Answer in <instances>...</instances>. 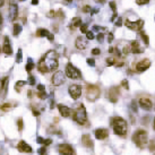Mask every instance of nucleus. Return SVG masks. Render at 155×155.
Listing matches in <instances>:
<instances>
[{
  "label": "nucleus",
  "mask_w": 155,
  "mask_h": 155,
  "mask_svg": "<svg viewBox=\"0 0 155 155\" xmlns=\"http://www.w3.org/2000/svg\"><path fill=\"white\" fill-rule=\"evenodd\" d=\"M113 39H114V38H113V34H112V33H110V34H109V39H108V41L110 42V43H111L112 41H113Z\"/></svg>",
  "instance_id": "obj_47"
},
{
  "label": "nucleus",
  "mask_w": 155,
  "mask_h": 155,
  "mask_svg": "<svg viewBox=\"0 0 155 155\" xmlns=\"http://www.w3.org/2000/svg\"><path fill=\"white\" fill-rule=\"evenodd\" d=\"M121 24H122L121 18H118V21H117V23H116V26H121Z\"/></svg>",
  "instance_id": "obj_48"
},
{
  "label": "nucleus",
  "mask_w": 155,
  "mask_h": 155,
  "mask_svg": "<svg viewBox=\"0 0 155 155\" xmlns=\"http://www.w3.org/2000/svg\"><path fill=\"white\" fill-rule=\"evenodd\" d=\"M2 52L7 56H10L13 53V49H12V44L9 42V39L6 36L4 39V45H2Z\"/></svg>",
  "instance_id": "obj_14"
},
{
  "label": "nucleus",
  "mask_w": 155,
  "mask_h": 155,
  "mask_svg": "<svg viewBox=\"0 0 155 155\" xmlns=\"http://www.w3.org/2000/svg\"><path fill=\"white\" fill-rule=\"evenodd\" d=\"M140 38L143 39L144 43L146 44V45H148V43H150V40H148V36L146 35V33H145V32H140Z\"/></svg>",
  "instance_id": "obj_26"
},
{
  "label": "nucleus",
  "mask_w": 155,
  "mask_h": 155,
  "mask_svg": "<svg viewBox=\"0 0 155 155\" xmlns=\"http://www.w3.org/2000/svg\"><path fill=\"white\" fill-rule=\"evenodd\" d=\"M100 94V88L95 85H88L86 87V97L88 101H95V100L99 99Z\"/></svg>",
  "instance_id": "obj_5"
},
{
  "label": "nucleus",
  "mask_w": 155,
  "mask_h": 155,
  "mask_svg": "<svg viewBox=\"0 0 155 155\" xmlns=\"http://www.w3.org/2000/svg\"><path fill=\"white\" fill-rule=\"evenodd\" d=\"M49 35H50V32L45 28H39L36 31V36H39V38H48Z\"/></svg>",
  "instance_id": "obj_22"
},
{
  "label": "nucleus",
  "mask_w": 155,
  "mask_h": 155,
  "mask_svg": "<svg viewBox=\"0 0 155 155\" xmlns=\"http://www.w3.org/2000/svg\"><path fill=\"white\" fill-rule=\"evenodd\" d=\"M147 131L144 129H138L135 131V134H134L133 136V140L134 143L137 145V146L139 147H144L145 145L147 144Z\"/></svg>",
  "instance_id": "obj_4"
},
{
  "label": "nucleus",
  "mask_w": 155,
  "mask_h": 155,
  "mask_svg": "<svg viewBox=\"0 0 155 155\" xmlns=\"http://www.w3.org/2000/svg\"><path fill=\"white\" fill-rule=\"evenodd\" d=\"M7 86H8V77H5L1 81V88L4 91H7Z\"/></svg>",
  "instance_id": "obj_27"
},
{
  "label": "nucleus",
  "mask_w": 155,
  "mask_h": 155,
  "mask_svg": "<svg viewBox=\"0 0 155 155\" xmlns=\"http://www.w3.org/2000/svg\"><path fill=\"white\" fill-rule=\"evenodd\" d=\"M0 90H1V82H0Z\"/></svg>",
  "instance_id": "obj_55"
},
{
  "label": "nucleus",
  "mask_w": 155,
  "mask_h": 155,
  "mask_svg": "<svg viewBox=\"0 0 155 155\" xmlns=\"http://www.w3.org/2000/svg\"><path fill=\"white\" fill-rule=\"evenodd\" d=\"M82 25V21H81V18L79 17H75L71 21V24H70V27L71 28H76L77 26H81Z\"/></svg>",
  "instance_id": "obj_23"
},
{
  "label": "nucleus",
  "mask_w": 155,
  "mask_h": 155,
  "mask_svg": "<svg viewBox=\"0 0 155 155\" xmlns=\"http://www.w3.org/2000/svg\"><path fill=\"white\" fill-rule=\"evenodd\" d=\"M28 81H30V84L31 85H34L35 84V79H34V77H33V76H32V75H30V76H28Z\"/></svg>",
  "instance_id": "obj_37"
},
{
  "label": "nucleus",
  "mask_w": 155,
  "mask_h": 155,
  "mask_svg": "<svg viewBox=\"0 0 155 155\" xmlns=\"http://www.w3.org/2000/svg\"><path fill=\"white\" fill-rule=\"evenodd\" d=\"M58 151L60 155H75L74 148L68 144H61L58 146Z\"/></svg>",
  "instance_id": "obj_9"
},
{
  "label": "nucleus",
  "mask_w": 155,
  "mask_h": 155,
  "mask_svg": "<svg viewBox=\"0 0 155 155\" xmlns=\"http://www.w3.org/2000/svg\"><path fill=\"white\" fill-rule=\"evenodd\" d=\"M18 15V7L16 4H10V7H9V18L10 21H15L17 18Z\"/></svg>",
  "instance_id": "obj_15"
},
{
  "label": "nucleus",
  "mask_w": 155,
  "mask_h": 155,
  "mask_svg": "<svg viewBox=\"0 0 155 155\" xmlns=\"http://www.w3.org/2000/svg\"><path fill=\"white\" fill-rule=\"evenodd\" d=\"M74 120L76 121L79 125H85L87 121V113L86 109L84 107V104L79 103L75 107L74 111Z\"/></svg>",
  "instance_id": "obj_3"
},
{
  "label": "nucleus",
  "mask_w": 155,
  "mask_h": 155,
  "mask_svg": "<svg viewBox=\"0 0 155 155\" xmlns=\"http://www.w3.org/2000/svg\"><path fill=\"white\" fill-rule=\"evenodd\" d=\"M109 136V131L104 128H99L95 130V137L97 139H105Z\"/></svg>",
  "instance_id": "obj_17"
},
{
  "label": "nucleus",
  "mask_w": 155,
  "mask_h": 155,
  "mask_svg": "<svg viewBox=\"0 0 155 155\" xmlns=\"http://www.w3.org/2000/svg\"><path fill=\"white\" fill-rule=\"evenodd\" d=\"M58 109H59V112H60V114L62 117H65V118H67V117L70 116V113H71V110L68 108V107H66V105H58Z\"/></svg>",
  "instance_id": "obj_21"
},
{
  "label": "nucleus",
  "mask_w": 155,
  "mask_h": 155,
  "mask_svg": "<svg viewBox=\"0 0 155 155\" xmlns=\"http://www.w3.org/2000/svg\"><path fill=\"white\" fill-rule=\"evenodd\" d=\"M125 25L129 28V30L133 31H140L144 26V21L143 19H139V21H136V22H130L129 19H127L125 22Z\"/></svg>",
  "instance_id": "obj_8"
},
{
  "label": "nucleus",
  "mask_w": 155,
  "mask_h": 155,
  "mask_svg": "<svg viewBox=\"0 0 155 155\" xmlns=\"http://www.w3.org/2000/svg\"><path fill=\"white\" fill-rule=\"evenodd\" d=\"M87 64H88L90 66H93V67H94V66H95V60H94V59H87Z\"/></svg>",
  "instance_id": "obj_40"
},
{
  "label": "nucleus",
  "mask_w": 155,
  "mask_h": 155,
  "mask_svg": "<svg viewBox=\"0 0 155 155\" xmlns=\"http://www.w3.org/2000/svg\"><path fill=\"white\" fill-rule=\"evenodd\" d=\"M21 61H22V50L19 49V50H18V52H17V58H16V62H17V64H19Z\"/></svg>",
  "instance_id": "obj_31"
},
{
  "label": "nucleus",
  "mask_w": 155,
  "mask_h": 155,
  "mask_svg": "<svg viewBox=\"0 0 155 155\" xmlns=\"http://www.w3.org/2000/svg\"><path fill=\"white\" fill-rule=\"evenodd\" d=\"M17 148L19 152H22V153H32V147L30 146V145H27L24 140H21V142L18 143L17 145Z\"/></svg>",
  "instance_id": "obj_16"
},
{
  "label": "nucleus",
  "mask_w": 155,
  "mask_h": 155,
  "mask_svg": "<svg viewBox=\"0 0 155 155\" xmlns=\"http://www.w3.org/2000/svg\"><path fill=\"white\" fill-rule=\"evenodd\" d=\"M154 130H155V118H154Z\"/></svg>",
  "instance_id": "obj_54"
},
{
  "label": "nucleus",
  "mask_w": 155,
  "mask_h": 155,
  "mask_svg": "<svg viewBox=\"0 0 155 155\" xmlns=\"http://www.w3.org/2000/svg\"><path fill=\"white\" fill-rule=\"evenodd\" d=\"M52 143V140L51 139H45V140H44V146H47V145H50V144H51Z\"/></svg>",
  "instance_id": "obj_45"
},
{
  "label": "nucleus",
  "mask_w": 155,
  "mask_h": 155,
  "mask_svg": "<svg viewBox=\"0 0 155 155\" xmlns=\"http://www.w3.org/2000/svg\"><path fill=\"white\" fill-rule=\"evenodd\" d=\"M87 43H88V40L85 36H78L77 39H76L75 45H76L78 50H84L87 47Z\"/></svg>",
  "instance_id": "obj_13"
},
{
  "label": "nucleus",
  "mask_w": 155,
  "mask_h": 155,
  "mask_svg": "<svg viewBox=\"0 0 155 155\" xmlns=\"http://www.w3.org/2000/svg\"><path fill=\"white\" fill-rule=\"evenodd\" d=\"M22 32V26L19 25V24H15L14 25V31H13V34L15 35V36H17L19 33Z\"/></svg>",
  "instance_id": "obj_25"
},
{
  "label": "nucleus",
  "mask_w": 155,
  "mask_h": 155,
  "mask_svg": "<svg viewBox=\"0 0 155 155\" xmlns=\"http://www.w3.org/2000/svg\"><path fill=\"white\" fill-rule=\"evenodd\" d=\"M111 125L113 127V131L116 135H119V136H124L127 134V130H128V127H127V122H126L122 118H119V117H113L111 119Z\"/></svg>",
  "instance_id": "obj_2"
},
{
  "label": "nucleus",
  "mask_w": 155,
  "mask_h": 155,
  "mask_svg": "<svg viewBox=\"0 0 155 155\" xmlns=\"http://www.w3.org/2000/svg\"><path fill=\"white\" fill-rule=\"evenodd\" d=\"M1 6H4V1H0V7H1Z\"/></svg>",
  "instance_id": "obj_53"
},
{
  "label": "nucleus",
  "mask_w": 155,
  "mask_h": 155,
  "mask_svg": "<svg viewBox=\"0 0 155 155\" xmlns=\"http://www.w3.org/2000/svg\"><path fill=\"white\" fill-rule=\"evenodd\" d=\"M48 39L50 40V41H53V35H52L51 33H50V35H49V36H48Z\"/></svg>",
  "instance_id": "obj_51"
},
{
  "label": "nucleus",
  "mask_w": 155,
  "mask_h": 155,
  "mask_svg": "<svg viewBox=\"0 0 155 155\" xmlns=\"http://www.w3.org/2000/svg\"><path fill=\"white\" fill-rule=\"evenodd\" d=\"M9 109H12V104L10 103H5L4 105H1V110L2 111H8Z\"/></svg>",
  "instance_id": "obj_30"
},
{
  "label": "nucleus",
  "mask_w": 155,
  "mask_h": 155,
  "mask_svg": "<svg viewBox=\"0 0 155 155\" xmlns=\"http://www.w3.org/2000/svg\"><path fill=\"white\" fill-rule=\"evenodd\" d=\"M82 142H83V145L87 148H92L93 147V140H92V138H91L90 135H83L82 137Z\"/></svg>",
  "instance_id": "obj_19"
},
{
  "label": "nucleus",
  "mask_w": 155,
  "mask_h": 155,
  "mask_svg": "<svg viewBox=\"0 0 155 155\" xmlns=\"http://www.w3.org/2000/svg\"><path fill=\"white\" fill-rule=\"evenodd\" d=\"M108 100L109 101H111L113 103H116L117 101H118V96H119V91H118V87H112L110 88L108 92Z\"/></svg>",
  "instance_id": "obj_12"
},
{
  "label": "nucleus",
  "mask_w": 155,
  "mask_h": 155,
  "mask_svg": "<svg viewBox=\"0 0 155 155\" xmlns=\"http://www.w3.org/2000/svg\"><path fill=\"white\" fill-rule=\"evenodd\" d=\"M130 52H133V53H142L143 52V49H140V45H139V42L138 41H133L131 43H130Z\"/></svg>",
  "instance_id": "obj_18"
},
{
  "label": "nucleus",
  "mask_w": 155,
  "mask_h": 155,
  "mask_svg": "<svg viewBox=\"0 0 155 155\" xmlns=\"http://www.w3.org/2000/svg\"><path fill=\"white\" fill-rule=\"evenodd\" d=\"M65 78H66V74L64 71H57L52 76V84L54 86H60L65 82Z\"/></svg>",
  "instance_id": "obj_7"
},
{
  "label": "nucleus",
  "mask_w": 155,
  "mask_h": 155,
  "mask_svg": "<svg viewBox=\"0 0 155 155\" xmlns=\"http://www.w3.org/2000/svg\"><path fill=\"white\" fill-rule=\"evenodd\" d=\"M148 148H150V151H151L152 153H154V154H155V138H154V139H152L151 142H150Z\"/></svg>",
  "instance_id": "obj_29"
},
{
  "label": "nucleus",
  "mask_w": 155,
  "mask_h": 155,
  "mask_svg": "<svg viewBox=\"0 0 155 155\" xmlns=\"http://www.w3.org/2000/svg\"><path fill=\"white\" fill-rule=\"evenodd\" d=\"M103 39H104V35L100 33V34L97 35V41H99V42H102V41H103Z\"/></svg>",
  "instance_id": "obj_43"
},
{
  "label": "nucleus",
  "mask_w": 155,
  "mask_h": 155,
  "mask_svg": "<svg viewBox=\"0 0 155 155\" xmlns=\"http://www.w3.org/2000/svg\"><path fill=\"white\" fill-rule=\"evenodd\" d=\"M110 7H111L112 10L116 13V10H117V9H116V4H114V2H110Z\"/></svg>",
  "instance_id": "obj_44"
},
{
  "label": "nucleus",
  "mask_w": 155,
  "mask_h": 155,
  "mask_svg": "<svg viewBox=\"0 0 155 155\" xmlns=\"http://www.w3.org/2000/svg\"><path fill=\"white\" fill-rule=\"evenodd\" d=\"M33 68H34V64H33V60H32L31 58H28V60H27V65H26V67H25L26 71H27V73H31Z\"/></svg>",
  "instance_id": "obj_24"
},
{
  "label": "nucleus",
  "mask_w": 155,
  "mask_h": 155,
  "mask_svg": "<svg viewBox=\"0 0 155 155\" xmlns=\"http://www.w3.org/2000/svg\"><path fill=\"white\" fill-rule=\"evenodd\" d=\"M81 32H82V33H87V32H88V31H87L86 24H82V25H81Z\"/></svg>",
  "instance_id": "obj_36"
},
{
  "label": "nucleus",
  "mask_w": 155,
  "mask_h": 155,
  "mask_svg": "<svg viewBox=\"0 0 155 155\" xmlns=\"http://www.w3.org/2000/svg\"><path fill=\"white\" fill-rule=\"evenodd\" d=\"M66 76L71 79H78V78L82 77V74L79 71V69H77L74 65L68 64L66 67Z\"/></svg>",
  "instance_id": "obj_6"
},
{
  "label": "nucleus",
  "mask_w": 155,
  "mask_h": 155,
  "mask_svg": "<svg viewBox=\"0 0 155 155\" xmlns=\"http://www.w3.org/2000/svg\"><path fill=\"white\" fill-rule=\"evenodd\" d=\"M17 126H18V129L19 130H23V126H24V124H23V119H18L17 120Z\"/></svg>",
  "instance_id": "obj_35"
},
{
  "label": "nucleus",
  "mask_w": 155,
  "mask_h": 155,
  "mask_svg": "<svg viewBox=\"0 0 155 155\" xmlns=\"http://www.w3.org/2000/svg\"><path fill=\"white\" fill-rule=\"evenodd\" d=\"M101 51H100V49H93L92 50V54H94V56H99Z\"/></svg>",
  "instance_id": "obj_38"
},
{
  "label": "nucleus",
  "mask_w": 155,
  "mask_h": 155,
  "mask_svg": "<svg viewBox=\"0 0 155 155\" xmlns=\"http://www.w3.org/2000/svg\"><path fill=\"white\" fill-rule=\"evenodd\" d=\"M38 153H39L40 155H45V153H47V148H45V146L41 147V148H39V151H38Z\"/></svg>",
  "instance_id": "obj_33"
},
{
  "label": "nucleus",
  "mask_w": 155,
  "mask_h": 155,
  "mask_svg": "<svg viewBox=\"0 0 155 155\" xmlns=\"http://www.w3.org/2000/svg\"><path fill=\"white\" fill-rule=\"evenodd\" d=\"M139 105H140L144 110H151L152 101L150 99H145V97H143V99L139 100Z\"/></svg>",
  "instance_id": "obj_20"
},
{
  "label": "nucleus",
  "mask_w": 155,
  "mask_h": 155,
  "mask_svg": "<svg viewBox=\"0 0 155 155\" xmlns=\"http://www.w3.org/2000/svg\"><path fill=\"white\" fill-rule=\"evenodd\" d=\"M114 62H116V60H114V58H112V57H110V58L107 59V64H108V66H113L114 65Z\"/></svg>",
  "instance_id": "obj_32"
},
{
  "label": "nucleus",
  "mask_w": 155,
  "mask_h": 155,
  "mask_svg": "<svg viewBox=\"0 0 155 155\" xmlns=\"http://www.w3.org/2000/svg\"><path fill=\"white\" fill-rule=\"evenodd\" d=\"M59 66V61H58V53L56 51H51L47 52L42 59L40 60L39 66H38V69H39L40 73H52V71H56L57 68Z\"/></svg>",
  "instance_id": "obj_1"
},
{
  "label": "nucleus",
  "mask_w": 155,
  "mask_h": 155,
  "mask_svg": "<svg viewBox=\"0 0 155 155\" xmlns=\"http://www.w3.org/2000/svg\"><path fill=\"white\" fill-rule=\"evenodd\" d=\"M86 39L87 40H93V39H94V33L88 31V32L86 33Z\"/></svg>",
  "instance_id": "obj_34"
},
{
  "label": "nucleus",
  "mask_w": 155,
  "mask_h": 155,
  "mask_svg": "<svg viewBox=\"0 0 155 155\" xmlns=\"http://www.w3.org/2000/svg\"><path fill=\"white\" fill-rule=\"evenodd\" d=\"M122 86L125 87L126 90H129V85H128V83H127V81H124V82H122Z\"/></svg>",
  "instance_id": "obj_42"
},
{
  "label": "nucleus",
  "mask_w": 155,
  "mask_h": 155,
  "mask_svg": "<svg viewBox=\"0 0 155 155\" xmlns=\"http://www.w3.org/2000/svg\"><path fill=\"white\" fill-rule=\"evenodd\" d=\"M25 85V82H23V81H19V82L16 83V85H15V90L16 92H21V88Z\"/></svg>",
  "instance_id": "obj_28"
},
{
  "label": "nucleus",
  "mask_w": 155,
  "mask_h": 155,
  "mask_svg": "<svg viewBox=\"0 0 155 155\" xmlns=\"http://www.w3.org/2000/svg\"><path fill=\"white\" fill-rule=\"evenodd\" d=\"M83 12H84V13H88V12H91V7L90 6H84V7H83Z\"/></svg>",
  "instance_id": "obj_41"
},
{
  "label": "nucleus",
  "mask_w": 155,
  "mask_h": 155,
  "mask_svg": "<svg viewBox=\"0 0 155 155\" xmlns=\"http://www.w3.org/2000/svg\"><path fill=\"white\" fill-rule=\"evenodd\" d=\"M36 142L40 143V144H43V143H44V139L42 137H38V138H36Z\"/></svg>",
  "instance_id": "obj_46"
},
{
  "label": "nucleus",
  "mask_w": 155,
  "mask_h": 155,
  "mask_svg": "<svg viewBox=\"0 0 155 155\" xmlns=\"http://www.w3.org/2000/svg\"><path fill=\"white\" fill-rule=\"evenodd\" d=\"M150 66H151V61L148 59H144L136 65V70H137V73H144L145 70L150 68Z\"/></svg>",
  "instance_id": "obj_11"
},
{
  "label": "nucleus",
  "mask_w": 155,
  "mask_h": 155,
  "mask_svg": "<svg viewBox=\"0 0 155 155\" xmlns=\"http://www.w3.org/2000/svg\"><path fill=\"white\" fill-rule=\"evenodd\" d=\"M32 4H33V5H38V4H39V1H33Z\"/></svg>",
  "instance_id": "obj_52"
},
{
  "label": "nucleus",
  "mask_w": 155,
  "mask_h": 155,
  "mask_svg": "<svg viewBox=\"0 0 155 155\" xmlns=\"http://www.w3.org/2000/svg\"><path fill=\"white\" fill-rule=\"evenodd\" d=\"M1 27H2V16L0 14V30H1Z\"/></svg>",
  "instance_id": "obj_50"
},
{
  "label": "nucleus",
  "mask_w": 155,
  "mask_h": 155,
  "mask_svg": "<svg viewBox=\"0 0 155 155\" xmlns=\"http://www.w3.org/2000/svg\"><path fill=\"white\" fill-rule=\"evenodd\" d=\"M136 4L137 5H146V4H148V1H136Z\"/></svg>",
  "instance_id": "obj_49"
},
{
  "label": "nucleus",
  "mask_w": 155,
  "mask_h": 155,
  "mask_svg": "<svg viewBox=\"0 0 155 155\" xmlns=\"http://www.w3.org/2000/svg\"><path fill=\"white\" fill-rule=\"evenodd\" d=\"M38 90H39V92H45V87H44V85L40 84V85H38Z\"/></svg>",
  "instance_id": "obj_39"
},
{
  "label": "nucleus",
  "mask_w": 155,
  "mask_h": 155,
  "mask_svg": "<svg viewBox=\"0 0 155 155\" xmlns=\"http://www.w3.org/2000/svg\"><path fill=\"white\" fill-rule=\"evenodd\" d=\"M69 94H70V96L74 100L79 99V96L82 95V87L79 86V85L74 84V85H71V86L69 87Z\"/></svg>",
  "instance_id": "obj_10"
}]
</instances>
